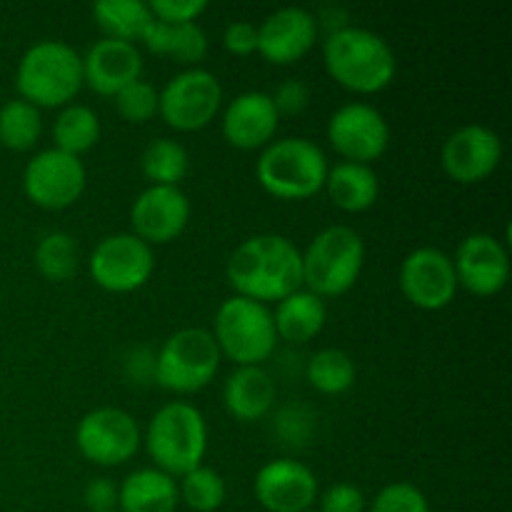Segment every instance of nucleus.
I'll return each instance as SVG.
<instances>
[{
	"label": "nucleus",
	"instance_id": "nucleus-7",
	"mask_svg": "<svg viewBox=\"0 0 512 512\" xmlns=\"http://www.w3.org/2000/svg\"><path fill=\"white\" fill-rule=\"evenodd\" d=\"M210 333L218 343L220 355L235 363V368L263 365L278 345L273 310L240 295H233L220 305Z\"/></svg>",
	"mask_w": 512,
	"mask_h": 512
},
{
	"label": "nucleus",
	"instance_id": "nucleus-29",
	"mask_svg": "<svg viewBox=\"0 0 512 512\" xmlns=\"http://www.w3.org/2000/svg\"><path fill=\"white\" fill-rule=\"evenodd\" d=\"M140 168H143V175L150 180V185L180 188L190 170V155L178 140L158 138L143 150Z\"/></svg>",
	"mask_w": 512,
	"mask_h": 512
},
{
	"label": "nucleus",
	"instance_id": "nucleus-15",
	"mask_svg": "<svg viewBox=\"0 0 512 512\" xmlns=\"http://www.w3.org/2000/svg\"><path fill=\"white\" fill-rule=\"evenodd\" d=\"M503 160V140L485 125H463L445 140L440 165L458 185H478L498 170Z\"/></svg>",
	"mask_w": 512,
	"mask_h": 512
},
{
	"label": "nucleus",
	"instance_id": "nucleus-26",
	"mask_svg": "<svg viewBox=\"0 0 512 512\" xmlns=\"http://www.w3.org/2000/svg\"><path fill=\"white\" fill-rule=\"evenodd\" d=\"M143 45L153 55L173 58L175 63L190 65V68H198V63H203L208 55V35L198 23L165 25L153 20Z\"/></svg>",
	"mask_w": 512,
	"mask_h": 512
},
{
	"label": "nucleus",
	"instance_id": "nucleus-9",
	"mask_svg": "<svg viewBox=\"0 0 512 512\" xmlns=\"http://www.w3.org/2000/svg\"><path fill=\"white\" fill-rule=\"evenodd\" d=\"M158 113L178 133H195L213 123L223 105V85L210 70L188 68L160 90Z\"/></svg>",
	"mask_w": 512,
	"mask_h": 512
},
{
	"label": "nucleus",
	"instance_id": "nucleus-21",
	"mask_svg": "<svg viewBox=\"0 0 512 512\" xmlns=\"http://www.w3.org/2000/svg\"><path fill=\"white\" fill-rule=\"evenodd\" d=\"M280 115L263 90L240 93L223 113V138L238 150L268 148L278 133Z\"/></svg>",
	"mask_w": 512,
	"mask_h": 512
},
{
	"label": "nucleus",
	"instance_id": "nucleus-14",
	"mask_svg": "<svg viewBox=\"0 0 512 512\" xmlns=\"http://www.w3.org/2000/svg\"><path fill=\"white\" fill-rule=\"evenodd\" d=\"M400 290L405 300L420 310L435 313L448 308L458 295L453 258L433 245L415 248L400 265Z\"/></svg>",
	"mask_w": 512,
	"mask_h": 512
},
{
	"label": "nucleus",
	"instance_id": "nucleus-27",
	"mask_svg": "<svg viewBox=\"0 0 512 512\" xmlns=\"http://www.w3.org/2000/svg\"><path fill=\"white\" fill-rule=\"evenodd\" d=\"M93 18L105 38L133 45L143 43L145 33L155 20L143 0H100L93 5Z\"/></svg>",
	"mask_w": 512,
	"mask_h": 512
},
{
	"label": "nucleus",
	"instance_id": "nucleus-28",
	"mask_svg": "<svg viewBox=\"0 0 512 512\" xmlns=\"http://www.w3.org/2000/svg\"><path fill=\"white\" fill-rule=\"evenodd\" d=\"M55 148L63 153L80 158L93 150L100 140V118L93 108L80 103L65 105L58 113L53 125Z\"/></svg>",
	"mask_w": 512,
	"mask_h": 512
},
{
	"label": "nucleus",
	"instance_id": "nucleus-6",
	"mask_svg": "<svg viewBox=\"0 0 512 512\" xmlns=\"http://www.w3.org/2000/svg\"><path fill=\"white\" fill-rule=\"evenodd\" d=\"M303 285L318 298H340L358 283L365 265V243L348 225H330L320 230L305 253Z\"/></svg>",
	"mask_w": 512,
	"mask_h": 512
},
{
	"label": "nucleus",
	"instance_id": "nucleus-33",
	"mask_svg": "<svg viewBox=\"0 0 512 512\" xmlns=\"http://www.w3.org/2000/svg\"><path fill=\"white\" fill-rule=\"evenodd\" d=\"M180 503L188 505L195 512H215L223 508L228 498V488L218 470L208 465H198L195 470L185 473L178 483Z\"/></svg>",
	"mask_w": 512,
	"mask_h": 512
},
{
	"label": "nucleus",
	"instance_id": "nucleus-38",
	"mask_svg": "<svg viewBox=\"0 0 512 512\" xmlns=\"http://www.w3.org/2000/svg\"><path fill=\"white\" fill-rule=\"evenodd\" d=\"M270 98H273V105L280 118L283 115H300L310 105V88L300 78H290L280 83L275 95H270Z\"/></svg>",
	"mask_w": 512,
	"mask_h": 512
},
{
	"label": "nucleus",
	"instance_id": "nucleus-2",
	"mask_svg": "<svg viewBox=\"0 0 512 512\" xmlns=\"http://www.w3.org/2000/svg\"><path fill=\"white\" fill-rule=\"evenodd\" d=\"M323 63L335 83L358 95L380 93L398 73V60L388 40L355 25L328 33L323 43Z\"/></svg>",
	"mask_w": 512,
	"mask_h": 512
},
{
	"label": "nucleus",
	"instance_id": "nucleus-3",
	"mask_svg": "<svg viewBox=\"0 0 512 512\" xmlns=\"http://www.w3.org/2000/svg\"><path fill=\"white\" fill-rule=\"evenodd\" d=\"M20 100L35 108H65L83 88V55L63 40L30 45L15 75Z\"/></svg>",
	"mask_w": 512,
	"mask_h": 512
},
{
	"label": "nucleus",
	"instance_id": "nucleus-19",
	"mask_svg": "<svg viewBox=\"0 0 512 512\" xmlns=\"http://www.w3.org/2000/svg\"><path fill=\"white\" fill-rule=\"evenodd\" d=\"M318 40V20L298 5L270 13L258 25V53L273 65H293L313 50Z\"/></svg>",
	"mask_w": 512,
	"mask_h": 512
},
{
	"label": "nucleus",
	"instance_id": "nucleus-20",
	"mask_svg": "<svg viewBox=\"0 0 512 512\" xmlns=\"http://www.w3.org/2000/svg\"><path fill=\"white\" fill-rule=\"evenodd\" d=\"M143 78V55L138 45L103 38L83 55V85L93 93L115 98L130 83Z\"/></svg>",
	"mask_w": 512,
	"mask_h": 512
},
{
	"label": "nucleus",
	"instance_id": "nucleus-8",
	"mask_svg": "<svg viewBox=\"0 0 512 512\" xmlns=\"http://www.w3.org/2000/svg\"><path fill=\"white\" fill-rule=\"evenodd\" d=\"M218 343L205 328H183L170 335L158 350L153 378L160 388L175 395H190L208 388L220 368Z\"/></svg>",
	"mask_w": 512,
	"mask_h": 512
},
{
	"label": "nucleus",
	"instance_id": "nucleus-18",
	"mask_svg": "<svg viewBox=\"0 0 512 512\" xmlns=\"http://www.w3.org/2000/svg\"><path fill=\"white\" fill-rule=\"evenodd\" d=\"M253 493L268 512H308L320 495L313 470L293 458L265 463L255 475Z\"/></svg>",
	"mask_w": 512,
	"mask_h": 512
},
{
	"label": "nucleus",
	"instance_id": "nucleus-36",
	"mask_svg": "<svg viewBox=\"0 0 512 512\" xmlns=\"http://www.w3.org/2000/svg\"><path fill=\"white\" fill-rule=\"evenodd\" d=\"M148 8L158 23L188 25L198 23L200 15L208 10V3L205 0H153Z\"/></svg>",
	"mask_w": 512,
	"mask_h": 512
},
{
	"label": "nucleus",
	"instance_id": "nucleus-1",
	"mask_svg": "<svg viewBox=\"0 0 512 512\" xmlns=\"http://www.w3.org/2000/svg\"><path fill=\"white\" fill-rule=\"evenodd\" d=\"M230 288L255 303H280L303 288V260L293 240L278 233L243 240L225 265Z\"/></svg>",
	"mask_w": 512,
	"mask_h": 512
},
{
	"label": "nucleus",
	"instance_id": "nucleus-17",
	"mask_svg": "<svg viewBox=\"0 0 512 512\" xmlns=\"http://www.w3.org/2000/svg\"><path fill=\"white\" fill-rule=\"evenodd\" d=\"M133 235L143 243L168 245L185 233L190 223V200L180 188L148 185L130 208Z\"/></svg>",
	"mask_w": 512,
	"mask_h": 512
},
{
	"label": "nucleus",
	"instance_id": "nucleus-10",
	"mask_svg": "<svg viewBox=\"0 0 512 512\" xmlns=\"http://www.w3.org/2000/svg\"><path fill=\"white\" fill-rule=\"evenodd\" d=\"M143 435L133 415L123 408H95L78 420L75 448L88 463L118 468L133 460Z\"/></svg>",
	"mask_w": 512,
	"mask_h": 512
},
{
	"label": "nucleus",
	"instance_id": "nucleus-22",
	"mask_svg": "<svg viewBox=\"0 0 512 512\" xmlns=\"http://www.w3.org/2000/svg\"><path fill=\"white\" fill-rule=\"evenodd\" d=\"M223 403L238 423H258L273 410L275 383L263 365H243L228 375Z\"/></svg>",
	"mask_w": 512,
	"mask_h": 512
},
{
	"label": "nucleus",
	"instance_id": "nucleus-30",
	"mask_svg": "<svg viewBox=\"0 0 512 512\" xmlns=\"http://www.w3.org/2000/svg\"><path fill=\"white\" fill-rule=\"evenodd\" d=\"M43 135V118L35 105L15 98L0 108V145L15 153H25L38 145Z\"/></svg>",
	"mask_w": 512,
	"mask_h": 512
},
{
	"label": "nucleus",
	"instance_id": "nucleus-35",
	"mask_svg": "<svg viewBox=\"0 0 512 512\" xmlns=\"http://www.w3.org/2000/svg\"><path fill=\"white\" fill-rule=\"evenodd\" d=\"M365 512H430L428 498L413 483H390Z\"/></svg>",
	"mask_w": 512,
	"mask_h": 512
},
{
	"label": "nucleus",
	"instance_id": "nucleus-42",
	"mask_svg": "<svg viewBox=\"0 0 512 512\" xmlns=\"http://www.w3.org/2000/svg\"><path fill=\"white\" fill-rule=\"evenodd\" d=\"M113 512H118V510H113Z\"/></svg>",
	"mask_w": 512,
	"mask_h": 512
},
{
	"label": "nucleus",
	"instance_id": "nucleus-39",
	"mask_svg": "<svg viewBox=\"0 0 512 512\" xmlns=\"http://www.w3.org/2000/svg\"><path fill=\"white\" fill-rule=\"evenodd\" d=\"M223 48L238 58L258 53V25L248 23V20H235V23L225 25Z\"/></svg>",
	"mask_w": 512,
	"mask_h": 512
},
{
	"label": "nucleus",
	"instance_id": "nucleus-24",
	"mask_svg": "<svg viewBox=\"0 0 512 512\" xmlns=\"http://www.w3.org/2000/svg\"><path fill=\"white\" fill-rule=\"evenodd\" d=\"M328 320V305L310 290H295L288 298L275 303L273 323L278 340L305 345L318 338Z\"/></svg>",
	"mask_w": 512,
	"mask_h": 512
},
{
	"label": "nucleus",
	"instance_id": "nucleus-25",
	"mask_svg": "<svg viewBox=\"0 0 512 512\" xmlns=\"http://www.w3.org/2000/svg\"><path fill=\"white\" fill-rule=\"evenodd\" d=\"M325 190H328L335 208H340L343 213H365L378 203L380 180L373 165L340 160V163L330 165Z\"/></svg>",
	"mask_w": 512,
	"mask_h": 512
},
{
	"label": "nucleus",
	"instance_id": "nucleus-34",
	"mask_svg": "<svg viewBox=\"0 0 512 512\" xmlns=\"http://www.w3.org/2000/svg\"><path fill=\"white\" fill-rule=\"evenodd\" d=\"M113 100H115V110H118L120 118L128 120V123L143 125V123H148L155 113H158L160 95L153 85L145 83V80L140 78V80H135V83H130L128 88L120 90Z\"/></svg>",
	"mask_w": 512,
	"mask_h": 512
},
{
	"label": "nucleus",
	"instance_id": "nucleus-16",
	"mask_svg": "<svg viewBox=\"0 0 512 512\" xmlns=\"http://www.w3.org/2000/svg\"><path fill=\"white\" fill-rule=\"evenodd\" d=\"M453 268L458 288L478 298H493L510 280L508 248L495 235L473 233L455 250Z\"/></svg>",
	"mask_w": 512,
	"mask_h": 512
},
{
	"label": "nucleus",
	"instance_id": "nucleus-31",
	"mask_svg": "<svg viewBox=\"0 0 512 512\" xmlns=\"http://www.w3.org/2000/svg\"><path fill=\"white\" fill-rule=\"evenodd\" d=\"M35 268L50 283H65V280L73 278L78 273V243H75L73 235L60 233V230H53V233L43 235L35 245Z\"/></svg>",
	"mask_w": 512,
	"mask_h": 512
},
{
	"label": "nucleus",
	"instance_id": "nucleus-11",
	"mask_svg": "<svg viewBox=\"0 0 512 512\" xmlns=\"http://www.w3.org/2000/svg\"><path fill=\"white\" fill-rule=\"evenodd\" d=\"M88 268L98 288L125 295L148 285L155 273V255L138 235L115 233L95 245Z\"/></svg>",
	"mask_w": 512,
	"mask_h": 512
},
{
	"label": "nucleus",
	"instance_id": "nucleus-5",
	"mask_svg": "<svg viewBox=\"0 0 512 512\" xmlns=\"http://www.w3.org/2000/svg\"><path fill=\"white\" fill-rule=\"evenodd\" d=\"M143 440L153 458V468L163 470L170 478H183L203 465L208 453V425L195 405L173 400L153 415Z\"/></svg>",
	"mask_w": 512,
	"mask_h": 512
},
{
	"label": "nucleus",
	"instance_id": "nucleus-41",
	"mask_svg": "<svg viewBox=\"0 0 512 512\" xmlns=\"http://www.w3.org/2000/svg\"><path fill=\"white\" fill-rule=\"evenodd\" d=\"M308 512H315V510H308Z\"/></svg>",
	"mask_w": 512,
	"mask_h": 512
},
{
	"label": "nucleus",
	"instance_id": "nucleus-4",
	"mask_svg": "<svg viewBox=\"0 0 512 512\" xmlns=\"http://www.w3.org/2000/svg\"><path fill=\"white\" fill-rule=\"evenodd\" d=\"M328 155L308 138L273 140L255 163L260 188L278 200H308L325 188Z\"/></svg>",
	"mask_w": 512,
	"mask_h": 512
},
{
	"label": "nucleus",
	"instance_id": "nucleus-13",
	"mask_svg": "<svg viewBox=\"0 0 512 512\" xmlns=\"http://www.w3.org/2000/svg\"><path fill=\"white\" fill-rule=\"evenodd\" d=\"M328 140L345 163L373 165L390 148V125L378 108L348 103L328 120Z\"/></svg>",
	"mask_w": 512,
	"mask_h": 512
},
{
	"label": "nucleus",
	"instance_id": "nucleus-32",
	"mask_svg": "<svg viewBox=\"0 0 512 512\" xmlns=\"http://www.w3.org/2000/svg\"><path fill=\"white\" fill-rule=\"evenodd\" d=\"M305 378L318 393L343 395L355 383V363L345 350L323 348L308 360Z\"/></svg>",
	"mask_w": 512,
	"mask_h": 512
},
{
	"label": "nucleus",
	"instance_id": "nucleus-40",
	"mask_svg": "<svg viewBox=\"0 0 512 512\" xmlns=\"http://www.w3.org/2000/svg\"><path fill=\"white\" fill-rule=\"evenodd\" d=\"M85 505L90 512H113L118 508V485L110 478H95L85 485Z\"/></svg>",
	"mask_w": 512,
	"mask_h": 512
},
{
	"label": "nucleus",
	"instance_id": "nucleus-12",
	"mask_svg": "<svg viewBox=\"0 0 512 512\" xmlns=\"http://www.w3.org/2000/svg\"><path fill=\"white\" fill-rule=\"evenodd\" d=\"M88 183L83 160L58 148L33 155L23 170V193L43 210H65L80 200Z\"/></svg>",
	"mask_w": 512,
	"mask_h": 512
},
{
	"label": "nucleus",
	"instance_id": "nucleus-23",
	"mask_svg": "<svg viewBox=\"0 0 512 512\" xmlns=\"http://www.w3.org/2000/svg\"><path fill=\"white\" fill-rule=\"evenodd\" d=\"M178 480L158 468H140L118 485V512H175Z\"/></svg>",
	"mask_w": 512,
	"mask_h": 512
},
{
	"label": "nucleus",
	"instance_id": "nucleus-37",
	"mask_svg": "<svg viewBox=\"0 0 512 512\" xmlns=\"http://www.w3.org/2000/svg\"><path fill=\"white\" fill-rule=\"evenodd\" d=\"M320 508L315 512H365L368 510V500H365L363 490L353 483H335L318 495Z\"/></svg>",
	"mask_w": 512,
	"mask_h": 512
}]
</instances>
